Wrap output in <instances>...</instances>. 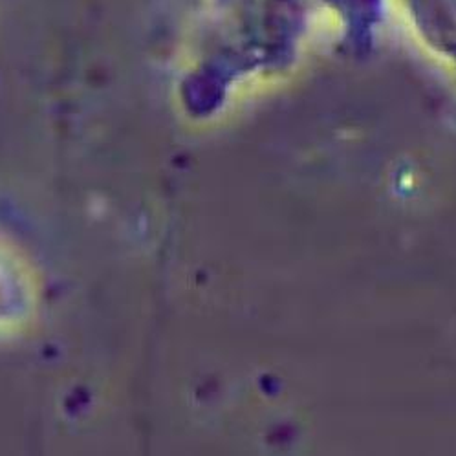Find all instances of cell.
Segmentation results:
<instances>
[{"instance_id": "obj_2", "label": "cell", "mask_w": 456, "mask_h": 456, "mask_svg": "<svg viewBox=\"0 0 456 456\" xmlns=\"http://www.w3.org/2000/svg\"><path fill=\"white\" fill-rule=\"evenodd\" d=\"M36 303L34 282L12 249L0 244V332L22 324Z\"/></svg>"}, {"instance_id": "obj_3", "label": "cell", "mask_w": 456, "mask_h": 456, "mask_svg": "<svg viewBox=\"0 0 456 456\" xmlns=\"http://www.w3.org/2000/svg\"><path fill=\"white\" fill-rule=\"evenodd\" d=\"M327 8L352 36H365L383 19L387 0H308Z\"/></svg>"}, {"instance_id": "obj_1", "label": "cell", "mask_w": 456, "mask_h": 456, "mask_svg": "<svg viewBox=\"0 0 456 456\" xmlns=\"http://www.w3.org/2000/svg\"><path fill=\"white\" fill-rule=\"evenodd\" d=\"M393 3L423 43L456 61V0H393Z\"/></svg>"}]
</instances>
